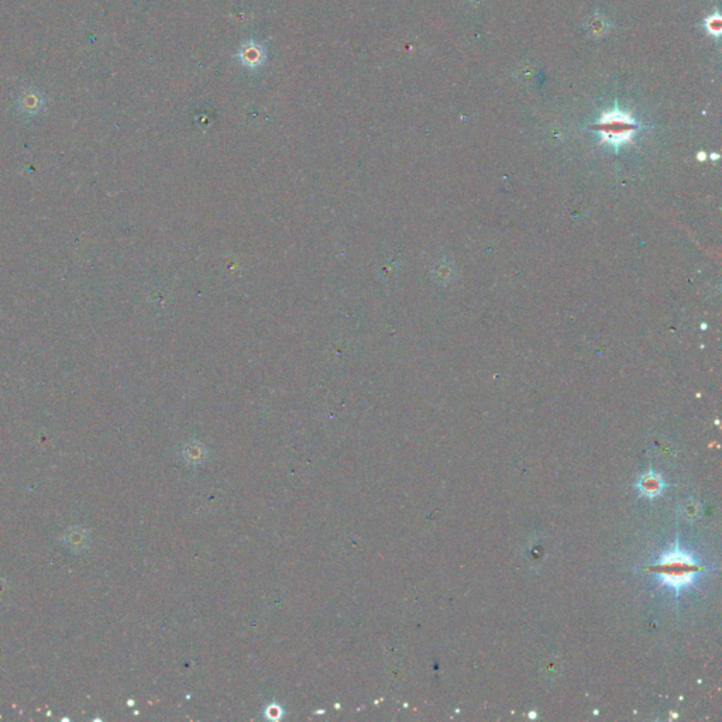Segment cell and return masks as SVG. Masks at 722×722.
Masks as SVG:
<instances>
[{
    "label": "cell",
    "instance_id": "obj_1",
    "mask_svg": "<svg viewBox=\"0 0 722 722\" xmlns=\"http://www.w3.org/2000/svg\"><path fill=\"white\" fill-rule=\"evenodd\" d=\"M643 570L656 577L662 586L671 588L678 597L681 590L694 586L708 567L697 560L694 555L683 550L676 541L671 550L662 553L657 562L647 565Z\"/></svg>",
    "mask_w": 722,
    "mask_h": 722
},
{
    "label": "cell",
    "instance_id": "obj_2",
    "mask_svg": "<svg viewBox=\"0 0 722 722\" xmlns=\"http://www.w3.org/2000/svg\"><path fill=\"white\" fill-rule=\"evenodd\" d=\"M598 129L601 133L602 143H608L618 147L632 140L636 124L629 113L617 109L608 113H602L598 122Z\"/></svg>",
    "mask_w": 722,
    "mask_h": 722
},
{
    "label": "cell",
    "instance_id": "obj_3",
    "mask_svg": "<svg viewBox=\"0 0 722 722\" xmlns=\"http://www.w3.org/2000/svg\"><path fill=\"white\" fill-rule=\"evenodd\" d=\"M266 57H267V53H266L264 47L254 40L245 43L242 47H240L238 54H237L240 64L249 70L260 68L264 64Z\"/></svg>",
    "mask_w": 722,
    "mask_h": 722
},
{
    "label": "cell",
    "instance_id": "obj_4",
    "mask_svg": "<svg viewBox=\"0 0 722 722\" xmlns=\"http://www.w3.org/2000/svg\"><path fill=\"white\" fill-rule=\"evenodd\" d=\"M636 489L640 496L652 500L663 493V490L666 489V483L659 472L649 470L647 472L640 475L636 483Z\"/></svg>",
    "mask_w": 722,
    "mask_h": 722
},
{
    "label": "cell",
    "instance_id": "obj_5",
    "mask_svg": "<svg viewBox=\"0 0 722 722\" xmlns=\"http://www.w3.org/2000/svg\"><path fill=\"white\" fill-rule=\"evenodd\" d=\"M705 27H707V32L711 36H719V33H721V16L718 13L711 15L705 20Z\"/></svg>",
    "mask_w": 722,
    "mask_h": 722
}]
</instances>
